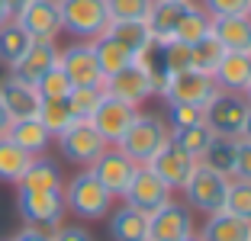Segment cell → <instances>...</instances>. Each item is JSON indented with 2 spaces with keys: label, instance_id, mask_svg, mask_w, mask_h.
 Returning <instances> with one entry per match:
<instances>
[{
  "label": "cell",
  "instance_id": "obj_33",
  "mask_svg": "<svg viewBox=\"0 0 251 241\" xmlns=\"http://www.w3.org/2000/svg\"><path fill=\"white\" fill-rule=\"evenodd\" d=\"M106 36H113L116 42H123L126 48L132 51V55H139V51L151 42V32H148L145 20H135V23H110V26H106Z\"/></svg>",
  "mask_w": 251,
  "mask_h": 241
},
{
  "label": "cell",
  "instance_id": "obj_23",
  "mask_svg": "<svg viewBox=\"0 0 251 241\" xmlns=\"http://www.w3.org/2000/svg\"><path fill=\"white\" fill-rule=\"evenodd\" d=\"M7 139L13 142V145H20L26 154H32V158L45 154V148L52 145V135H49V129H45V125L39 122L36 116H32V119H16V122H10Z\"/></svg>",
  "mask_w": 251,
  "mask_h": 241
},
{
  "label": "cell",
  "instance_id": "obj_19",
  "mask_svg": "<svg viewBox=\"0 0 251 241\" xmlns=\"http://www.w3.org/2000/svg\"><path fill=\"white\" fill-rule=\"evenodd\" d=\"M55 65H58V45L55 42H32L29 48H26V55L10 68V74L36 87V80L42 77L45 71H52Z\"/></svg>",
  "mask_w": 251,
  "mask_h": 241
},
{
  "label": "cell",
  "instance_id": "obj_46",
  "mask_svg": "<svg viewBox=\"0 0 251 241\" xmlns=\"http://www.w3.org/2000/svg\"><path fill=\"white\" fill-rule=\"evenodd\" d=\"M10 132V116H7V110H3V103H0V139Z\"/></svg>",
  "mask_w": 251,
  "mask_h": 241
},
{
  "label": "cell",
  "instance_id": "obj_47",
  "mask_svg": "<svg viewBox=\"0 0 251 241\" xmlns=\"http://www.w3.org/2000/svg\"><path fill=\"white\" fill-rule=\"evenodd\" d=\"M3 3H7V10H10V16H16L20 13L23 7H26V3H29V0H3Z\"/></svg>",
  "mask_w": 251,
  "mask_h": 241
},
{
  "label": "cell",
  "instance_id": "obj_13",
  "mask_svg": "<svg viewBox=\"0 0 251 241\" xmlns=\"http://www.w3.org/2000/svg\"><path fill=\"white\" fill-rule=\"evenodd\" d=\"M135 116H139V106H132V103H126V100H116V96H110V94H103L100 106L94 110V116H90L87 122L103 135L106 145H116V142L126 135V129L132 125Z\"/></svg>",
  "mask_w": 251,
  "mask_h": 241
},
{
  "label": "cell",
  "instance_id": "obj_37",
  "mask_svg": "<svg viewBox=\"0 0 251 241\" xmlns=\"http://www.w3.org/2000/svg\"><path fill=\"white\" fill-rule=\"evenodd\" d=\"M222 209L235 216L242 222H251V183L248 180H229V193H226V206Z\"/></svg>",
  "mask_w": 251,
  "mask_h": 241
},
{
  "label": "cell",
  "instance_id": "obj_27",
  "mask_svg": "<svg viewBox=\"0 0 251 241\" xmlns=\"http://www.w3.org/2000/svg\"><path fill=\"white\" fill-rule=\"evenodd\" d=\"M235 151H238V139H219V135H216V139L209 142V148L200 154V164L232 180V177H235Z\"/></svg>",
  "mask_w": 251,
  "mask_h": 241
},
{
  "label": "cell",
  "instance_id": "obj_22",
  "mask_svg": "<svg viewBox=\"0 0 251 241\" xmlns=\"http://www.w3.org/2000/svg\"><path fill=\"white\" fill-rule=\"evenodd\" d=\"M248 235H251V222L235 219L226 209L209 212L203 228H200V238L203 241H248Z\"/></svg>",
  "mask_w": 251,
  "mask_h": 241
},
{
  "label": "cell",
  "instance_id": "obj_4",
  "mask_svg": "<svg viewBox=\"0 0 251 241\" xmlns=\"http://www.w3.org/2000/svg\"><path fill=\"white\" fill-rule=\"evenodd\" d=\"M16 209H20L23 222L26 225H36V228H45V232H52L55 225L65 222V196L61 190H23L16 193Z\"/></svg>",
  "mask_w": 251,
  "mask_h": 241
},
{
  "label": "cell",
  "instance_id": "obj_8",
  "mask_svg": "<svg viewBox=\"0 0 251 241\" xmlns=\"http://www.w3.org/2000/svg\"><path fill=\"white\" fill-rule=\"evenodd\" d=\"M58 148H61V154H65V161H71V164H77V168H90L110 145H106L103 135H100L90 122L74 119V122L58 135Z\"/></svg>",
  "mask_w": 251,
  "mask_h": 241
},
{
  "label": "cell",
  "instance_id": "obj_17",
  "mask_svg": "<svg viewBox=\"0 0 251 241\" xmlns=\"http://www.w3.org/2000/svg\"><path fill=\"white\" fill-rule=\"evenodd\" d=\"M103 94H110V96H116V100H126V103H132V106H139L142 100L155 96V87H151L148 74L142 71L139 65H126V68H119L116 74H110V77L103 80Z\"/></svg>",
  "mask_w": 251,
  "mask_h": 241
},
{
  "label": "cell",
  "instance_id": "obj_49",
  "mask_svg": "<svg viewBox=\"0 0 251 241\" xmlns=\"http://www.w3.org/2000/svg\"><path fill=\"white\" fill-rule=\"evenodd\" d=\"M7 20H13V16H10L7 3H3V0H0V26H3V23H7Z\"/></svg>",
  "mask_w": 251,
  "mask_h": 241
},
{
  "label": "cell",
  "instance_id": "obj_35",
  "mask_svg": "<svg viewBox=\"0 0 251 241\" xmlns=\"http://www.w3.org/2000/svg\"><path fill=\"white\" fill-rule=\"evenodd\" d=\"M222 55H226V48H222V45L216 42V36L209 32L206 39H200V42L190 45V68H193V71H206V74H213Z\"/></svg>",
  "mask_w": 251,
  "mask_h": 241
},
{
  "label": "cell",
  "instance_id": "obj_12",
  "mask_svg": "<svg viewBox=\"0 0 251 241\" xmlns=\"http://www.w3.org/2000/svg\"><path fill=\"white\" fill-rule=\"evenodd\" d=\"M13 20L26 29V36H29L32 42H55V39L61 36L58 0H29Z\"/></svg>",
  "mask_w": 251,
  "mask_h": 241
},
{
  "label": "cell",
  "instance_id": "obj_48",
  "mask_svg": "<svg viewBox=\"0 0 251 241\" xmlns=\"http://www.w3.org/2000/svg\"><path fill=\"white\" fill-rule=\"evenodd\" d=\"M242 139L251 142V106H248V116H245V129H242Z\"/></svg>",
  "mask_w": 251,
  "mask_h": 241
},
{
  "label": "cell",
  "instance_id": "obj_9",
  "mask_svg": "<svg viewBox=\"0 0 251 241\" xmlns=\"http://www.w3.org/2000/svg\"><path fill=\"white\" fill-rule=\"evenodd\" d=\"M171 193L174 190H171L148 164H139L135 174H132V180H129V187H126V193L119 199H126V206H132V209L151 216V212L161 209L164 203H171Z\"/></svg>",
  "mask_w": 251,
  "mask_h": 241
},
{
  "label": "cell",
  "instance_id": "obj_20",
  "mask_svg": "<svg viewBox=\"0 0 251 241\" xmlns=\"http://www.w3.org/2000/svg\"><path fill=\"white\" fill-rule=\"evenodd\" d=\"M213 80L226 94H245L251 80V55L248 51H226L213 71Z\"/></svg>",
  "mask_w": 251,
  "mask_h": 241
},
{
  "label": "cell",
  "instance_id": "obj_7",
  "mask_svg": "<svg viewBox=\"0 0 251 241\" xmlns=\"http://www.w3.org/2000/svg\"><path fill=\"white\" fill-rule=\"evenodd\" d=\"M226 193H229V177L216 174V170L197 164L190 180L184 183V203L197 212H219L226 206Z\"/></svg>",
  "mask_w": 251,
  "mask_h": 241
},
{
  "label": "cell",
  "instance_id": "obj_31",
  "mask_svg": "<svg viewBox=\"0 0 251 241\" xmlns=\"http://www.w3.org/2000/svg\"><path fill=\"white\" fill-rule=\"evenodd\" d=\"M209 29H213V16L200 7V3H193V7L187 10V16L180 20V26H177V32H174V39H171V42L193 45V42H200V39H206Z\"/></svg>",
  "mask_w": 251,
  "mask_h": 241
},
{
  "label": "cell",
  "instance_id": "obj_45",
  "mask_svg": "<svg viewBox=\"0 0 251 241\" xmlns=\"http://www.w3.org/2000/svg\"><path fill=\"white\" fill-rule=\"evenodd\" d=\"M10 241H52V232H45V228H36V225H26L13 235Z\"/></svg>",
  "mask_w": 251,
  "mask_h": 241
},
{
  "label": "cell",
  "instance_id": "obj_6",
  "mask_svg": "<svg viewBox=\"0 0 251 241\" xmlns=\"http://www.w3.org/2000/svg\"><path fill=\"white\" fill-rule=\"evenodd\" d=\"M245 116H248V100L242 94H226V90H219L203 110V122L219 139H242Z\"/></svg>",
  "mask_w": 251,
  "mask_h": 241
},
{
  "label": "cell",
  "instance_id": "obj_43",
  "mask_svg": "<svg viewBox=\"0 0 251 241\" xmlns=\"http://www.w3.org/2000/svg\"><path fill=\"white\" fill-rule=\"evenodd\" d=\"M235 180L251 183V142L245 139H238V151H235Z\"/></svg>",
  "mask_w": 251,
  "mask_h": 241
},
{
  "label": "cell",
  "instance_id": "obj_39",
  "mask_svg": "<svg viewBox=\"0 0 251 241\" xmlns=\"http://www.w3.org/2000/svg\"><path fill=\"white\" fill-rule=\"evenodd\" d=\"M110 10V23H135V20H148L151 0H106Z\"/></svg>",
  "mask_w": 251,
  "mask_h": 241
},
{
  "label": "cell",
  "instance_id": "obj_34",
  "mask_svg": "<svg viewBox=\"0 0 251 241\" xmlns=\"http://www.w3.org/2000/svg\"><path fill=\"white\" fill-rule=\"evenodd\" d=\"M36 119L45 125V129H49V135H52V139H58L61 132H65L68 125L74 122V116H71V110H68L65 100H42Z\"/></svg>",
  "mask_w": 251,
  "mask_h": 241
},
{
  "label": "cell",
  "instance_id": "obj_14",
  "mask_svg": "<svg viewBox=\"0 0 251 241\" xmlns=\"http://www.w3.org/2000/svg\"><path fill=\"white\" fill-rule=\"evenodd\" d=\"M197 164H200V161L193 158L190 151H184V148L174 145L171 139L155 151V158L148 161V168L155 170L171 190H184V183L190 180V174L197 170Z\"/></svg>",
  "mask_w": 251,
  "mask_h": 241
},
{
  "label": "cell",
  "instance_id": "obj_30",
  "mask_svg": "<svg viewBox=\"0 0 251 241\" xmlns=\"http://www.w3.org/2000/svg\"><path fill=\"white\" fill-rule=\"evenodd\" d=\"M29 161H32V154H26L20 145H13L3 135L0 139V183H20L26 168H29Z\"/></svg>",
  "mask_w": 251,
  "mask_h": 241
},
{
  "label": "cell",
  "instance_id": "obj_1",
  "mask_svg": "<svg viewBox=\"0 0 251 241\" xmlns=\"http://www.w3.org/2000/svg\"><path fill=\"white\" fill-rule=\"evenodd\" d=\"M61 196H65L68 212H74L77 219L84 222H97V219H106L113 209V196L103 183L97 180L87 168L81 174H74L71 180L61 187Z\"/></svg>",
  "mask_w": 251,
  "mask_h": 241
},
{
  "label": "cell",
  "instance_id": "obj_41",
  "mask_svg": "<svg viewBox=\"0 0 251 241\" xmlns=\"http://www.w3.org/2000/svg\"><path fill=\"white\" fill-rule=\"evenodd\" d=\"M203 122V110H193L184 103H168V125L177 129V125H197Z\"/></svg>",
  "mask_w": 251,
  "mask_h": 241
},
{
  "label": "cell",
  "instance_id": "obj_3",
  "mask_svg": "<svg viewBox=\"0 0 251 241\" xmlns=\"http://www.w3.org/2000/svg\"><path fill=\"white\" fill-rule=\"evenodd\" d=\"M61 32L74 36L77 42H94L110 26L106 0H58Z\"/></svg>",
  "mask_w": 251,
  "mask_h": 241
},
{
  "label": "cell",
  "instance_id": "obj_55",
  "mask_svg": "<svg viewBox=\"0 0 251 241\" xmlns=\"http://www.w3.org/2000/svg\"><path fill=\"white\" fill-rule=\"evenodd\" d=\"M248 241H251V235H248Z\"/></svg>",
  "mask_w": 251,
  "mask_h": 241
},
{
  "label": "cell",
  "instance_id": "obj_26",
  "mask_svg": "<svg viewBox=\"0 0 251 241\" xmlns=\"http://www.w3.org/2000/svg\"><path fill=\"white\" fill-rule=\"evenodd\" d=\"M132 65H139L142 71L148 74V80H151L155 94H161L164 84H168V77H171V71H168V55H164V42H161V39H151V42H148L145 48L135 55Z\"/></svg>",
  "mask_w": 251,
  "mask_h": 241
},
{
  "label": "cell",
  "instance_id": "obj_51",
  "mask_svg": "<svg viewBox=\"0 0 251 241\" xmlns=\"http://www.w3.org/2000/svg\"><path fill=\"white\" fill-rule=\"evenodd\" d=\"M184 241H203V238H200V235H197V232H193V235H187V238H184Z\"/></svg>",
  "mask_w": 251,
  "mask_h": 241
},
{
  "label": "cell",
  "instance_id": "obj_24",
  "mask_svg": "<svg viewBox=\"0 0 251 241\" xmlns=\"http://www.w3.org/2000/svg\"><path fill=\"white\" fill-rule=\"evenodd\" d=\"M110 238L113 241H148V216L123 203L110 216Z\"/></svg>",
  "mask_w": 251,
  "mask_h": 241
},
{
  "label": "cell",
  "instance_id": "obj_32",
  "mask_svg": "<svg viewBox=\"0 0 251 241\" xmlns=\"http://www.w3.org/2000/svg\"><path fill=\"white\" fill-rule=\"evenodd\" d=\"M216 135L209 132L206 122H197V125H177V129H171V142L174 145H180L184 151H190L193 158L200 161V154L209 148V142H213Z\"/></svg>",
  "mask_w": 251,
  "mask_h": 241
},
{
  "label": "cell",
  "instance_id": "obj_42",
  "mask_svg": "<svg viewBox=\"0 0 251 241\" xmlns=\"http://www.w3.org/2000/svg\"><path fill=\"white\" fill-rule=\"evenodd\" d=\"M164 55H168V71L177 74L190 68V45L184 42H164Z\"/></svg>",
  "mask_w": 251,
  "mask_h": 241
},
{
  "label": "cell",
  "instance_id": "obj_10",
  "mask_svg": "<svg viewBox=\"0 0 251 241\" xmlns=\"http://www.w3.org/2000/svg\"><path fill=\"white\" fill-rule=\"evenodd\" d=\"M58 65L68 74L71 87H103V80H106L90 42H74L65 51H58Z\"/></svg>",
  "mask_w": 251,
  "mask_h": 241
},
{
  "label": "cell",
  "instance_id": "obj_53",
  "mask_svg": "<svg viewBox=\"0 0 251 241\" xmlns=\"http://www.w3.org/2000/svg\"><path fill=\"white\" fill-rule=\"evenodd\" d=\"M248 55H251V48H248Z\"/></svg>",
  "mask_w": 251,
  "mask_h": 241
},
{
  "label": "cell",
  "instance_id": "obj_29",
  "mask_svg": "<svg viewBox=\"0 0 251 241\" xmlns=\"http://www.w3.org/2000/svg\"><path fill=\"white\" fill-rule=\"evenodd\" d=\"M90 45H94L97 61H100V68H103L106 77H110V74H116L119 68H126V65H132V61H135L132 51L126 48L123 42H116L113 36H106V32H103V36H97Z\"/></svg>",
  "mask_w": 251,
  "mask_h": 241
},
{
  "label": "cell",
  "instance_id": "obj_15",
  "mask_svg": "<svg viewBox=\"0 0 251 241\" xmlns=\"http://www.w3.org/2000/svg\"><path fill=\"white\" fill-rule=\"evenodd\" d=\"M135 168H139V164H135L132 158H126V154L119 151L116 145H110L87 170H90V174H94L100 183H103L106 190H110L113 199H119V196L126 193V187H129V180H132Z\"/></svg>",
  "mask_w": 251,
  "mask_h": 241
},
{
  "label": "cell",
  "instance_id": "obj_11",
  "mask_svg": "<svg viewBox=\"0 0 251 241\" xmlns=\"http://www.w3.org/2000/svg\"><path fill=\"white\" fill-rule=\"evenodd\" d=\"M193 235V209L171 199L148 216V241H184Z\"/></svg>",
  "mask_w": 251,
  "mask_h": 241
},
{
  "label": "cell",
  "instance_id": "obj_50",
  "mask_svg": "<svg viewBox=\"0 0 251 241\" xmlns=\"http://www.w3.org/2000/svg\"><path fill=\"white\" fill-rule=\"evenodd\" d=\"M242 96L248 100V106H251V80H248V87H245V94H242Z\"/></svg>",
  "mask_w": 251,
  "mask_h": 241
},
{
  "label": "cell",
  "instance_id": "obj_52",
  "mask_svg": "<svg viewBox=\"0 0 251 241\" xmlns=\"http://www.w3.org/2000/svg\"><path fill=\"white\" fill-rule=\"evenodd\" d=\"M248 16H251V3H248Z\"/></svg>",
  "mask_w": 251,
  "mask_h": 241
},
{
  "label": "cell",
  "instance_id": "obj_5",
  "mask_svg": "<svg viewBox=\"0 0 251 241\" xmlns=\"http://www.w3.org/2000/svg\"><path fill=\"white\" fill-rule=\"evenodd\" d=\"M216 94H219V87H216L213 74L193 71V68L171 74L164 90H161L164 103H184V106H193V110H206Z\"/></svg>",
  "mask_w": 251,
  "mask_h": 241
},
{
  "label": "cell",
  "instance_id": "obj_2",
  "mask_svg": "<svg viewBox=\"0 0 251 241\" xmlns=\"http://www.w3.org/2000/svg\"><path fill=\"white\" fill-rule=\"evenodd\" d=\"M168 139H171V125L164 122L161 116H155V113H139V116L132 119V125L126 129V135L116 142V148L126 158H132L135 164H148Z\"/></svg>",
  "mask_w": 251,
  "mask_h": 241
},
{
  "label": "cell",
  "instance_id": "obj_25",
  "mask_svg": "<svg viewBox=\"0 0 251 241\" xmlns=\"http://www.w3.org/2000/svg\"><path fill=\"white\" fill-rule=\"evenodd\" d=\"M16 187H23V190H61V187H65L61 168L52 158L39 154V158L29 161V168H26V174H23V180L16 183Z\"/></svg>",
  "mask_w": 251,
  "mask_h": 241
},
{
  "label": "cell",
  "instance_id": "obj_44",
  "mask_svg": "<svg viewBox=\"0 0 251 241\" xmlns=\"http://www.w3.org/2000/svg\"><path fill=\"white\" fill-rule=\"evenodd\" d=\"M52 241H94V235L84 225H55L52 228Z\"/></svg>",
  "mask_w": 251,
  "mask_h": 241
},
{
  "label": "cell",
  "instance_id": "obj_38",
  "mask_svg": "<svg viewBox=\"0 0 251 241\" xmlns=\"http://www.w3.org/2000/svg\"><path fill=\"white\" fill-rule=\"evenodd\" d=\"M36 90H39L42 100H65V96L71 94V80L61 71V65H55L52 71H45L42 77L36 80Z\"/></svg>",
  "mask_w": 251,
  "mask_h": 241
},
{
  "label": "cell",
  "instance_id": "obj_40",
  "mask_svg": "<svg viewBox=\"0 0 251 241\" xmlns=\"http://www.w3.org/2000/svg\"><path fill=\"white\" fill-rule=\"evenodd\" d=\"M251 0H203V10H206L213 20L219 16H245L248 13Z\"/></svg>",
  "mask_w": 251,
  "mask_h": 241
},
{
  "label": "cell",
  "instance_id": "obj_36",
  "mask_svg": "<svg viewBox=\"0 0 251 241\" xmlns=\"http://www.w3.org/2000/svg\"><path fill=\"white\" fill-rule=\"evenodd\" d=\"M100 100H103V87H71V94L65 96L71 116L84 119V122L94 116V110L100 106Z\"/></svg>",
  "mask_w": 251,
  "mask_h": 241
},
{
  "label": "cell",
  "instance_id": "obj_21",
  "mask_svg": "<svg viewBox=\"0 0 251 241\" xmlns=\"http://www.w3.org/2000/svg\"><path fill=\"white\" fill-rule=\"evenodd\" d=\"M216 42L222 45L226 51H248L251 48V16H219L213 20V29Z\"/></svg>",
  "mask_w": 251,
  "mask_h": 241
},
{
  "label": "cell",
  "instance_id": "obj_18",
  "mask_svg": "<svg viewBox=\"0 0 251 241\" xmlns=\"http://www.w3.org/2000/svg\"><path fill=\"white\" fill-rule=\"evenodd\" d=\"M190 7H193V0H151V10H148V20H145L151 39L171 42Z\"/></svg>",
  "mask_w": 251,
  "mask_h": 241
},
{
  "label": "cell",
  "instance_id": "obj_28",
  "mask_svg": "<svg viewBox=\"0 0 251 241\" xmlns=\"http://www.w3.org/2000/svg\"><path fill=\"white\" fill-rule=\"evenodd\" d=\"M29 45H32V39L26 36V29H23L16 20H7L3 26H0V65L13 68L16 61L26 55Z\"/></svg>",
  "mask_w": 251,
  "mask_h": 241
},
{
  "label": "cell",
  "instance_id": "obj_54",
  "mask_svg": "<svg viewBox=\"0 0 251 241\" xmlns=\"http://www.w3.org/2000/svg\"><path fill=\"white\" fill-rule=\"evenodd\" d=\"M3 241H10V238H3Z\"/></svg>",
  "mask_w": 251,
  "mask_h": 241
},
{
  "label": "cell",
  "instance_id": "obj_16",
  "mask_svg": "<svg viewBox=\"0 0 251 241\" xmlns=\"http://www.w3.org/2000/svg\"><path fill=\"white\" fill-rule=\"evenodd\" d=\"M0 103H3L10 122H16V119H32L36 116L39 106H42V96H39V90L32 87V84L7 74V77H0Z\"/></svg>",
  "mask_w": 251,
  "mask_h": 241
}]
</instances>
